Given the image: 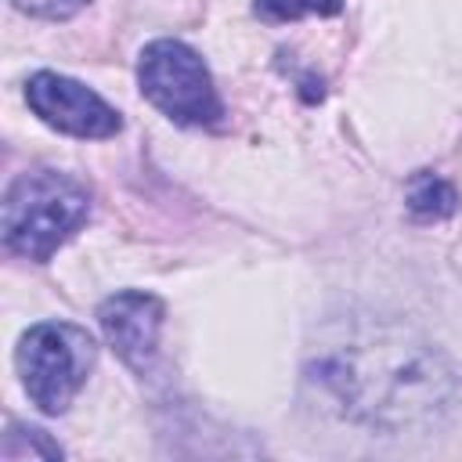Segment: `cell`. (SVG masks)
I'll use <instances>...</instances> for the list:
<instances>
[{
    "instance_id": "obj_4",
    "label": "cell",
    "mask_w": 462,
    "mask_h": 462,
    "mask_svg": "<svg viewBox=\"0 0 462 462\" xmlns=\"http://www.w3.org/2000/svg\"><path fill=\"white\" fill-rule=\"evenodd\" d=\"M137 87L152 108L180 126H217L224 116L209 65L184 40H152L137 58Z\"/></svg>"
},
{
    "instance_id": "obj_6",
    "label": "cell",
    "mask_w": 462,
    "mask_h": 462,
    "mask_svg": "<svg viewBox=\"0 0 462 462\" xmlns=\"http://www.w3.org/2000/svg\"><path fill=\"white\" fill-rule=\"evenodd\" d=\"M162 321H166V303L144 289L112 292L97 307V325H101L108 346L137 375H148L159 357Z\"/></svg>"
},
{
    "instance_id": "obj_7",
    "label": "cell",
    "mask_w": 462,
    "mask_h": 462,
    "mask_svg": "<svg viewBox=\"0 0 462 462\" xmlns=\"http://www.w3.org/2000/svg\"><path fill=\"white\" fill-rule=\"evenodd\" d=\"M404 209H408V217L419 220V224H437V220H448V217L458 209V191H455V184L444 180L440 173L419 170V173L408 177Z\"/></svg>"
},
{
    "instance_id": "obj_10",
    "label": "cell",
    "mask_w": 462,
    "mask_h": 462,
    "mask_svg": "<svg viewBox=\"0 0 462 462\" xmlns=\"http://www.w3.org/2000/svg\"><path fill=\"white\" fill-rule=\"evenodd\" d=\"M18 11L32 14V18H47V22H65L76 11H83L90 0H11Z\"/></svg>"
},
{
    "instance_id": "obj_9",
    "label": "cell",
    "mask_w": 462,
    "mask_h": 462,
    "mask_svg": "<svg viewBox=\"0 0 462 462\" xmlns=\"http://www.w3.org/2000/svg\"><path fill=\"white\" fill-rule=\"evenodd\" d=\"M263 22H296L303 14H339L343 11V0H256L253 7Z\"/></svg>"
},
{
    "instance_id": "obj_8",
    "label": "cell",
    "mask_w": 462,
    "mask_h": 462,
    "mask_svg": "<svg viewBox=\"0 0 462 462\" xmlns=\"http://www.w3.org/2000/svg\"><path fill=\"white\" fill-rule=\"evenodd\" d=\"M61 458L65 448L58 440H51L47 430L40 426H25V422H11L7 433H4V448H0V458L4 462H18V458Z\"/></svg>"
},
{
    "instance_id": "obj_1",
    "label": "cell",
    "mask_w": 462,
    "mask_h": 462,
    "mask_svg": "<svg viewBox=\"0 0 462 462\" xmlns=\"http://www.w3.org/2000/svg\"><path fill=\"white\" fill-rule=\"evenodd\" d=\"M303 372L343 419L390 433L437 422L455 393V372L426 336L368 310L328 318Z\"/></svg>"
},
{
    "instance_id": "obj_2",
    "label": "cell",
    "mask_w": 462,
    "mask_h": 462,
    "mask_svg": "<svg viewBox=\"0 0 462 462\" xmlns=\"http://www.w3.org/2000/svg\"><path fill=\"white\" fill-rule=\"evenodd\" d=\"M90 217V191L61 170L18 173L0 206L4 245L32 263H47Z\"/></svg>"
},
{
    "instance_id": "obj_5",
    "label": "cell",
    "mask_w": 462,
    "mask_h": 462,
    "mask_svg": "<svg viewBox=\"0 0 462 462\" xmlns=\"http://www.w3.org/2000/svg\"><path fill=\"white\" fill-rule=\"evenodd\" d=\"M25 101L43 126H51L65 137L105 141L123 130V116L97 90H90L87 83H79L65 72H51V69L32 72L25 79Z\"/></svg>"
},
{
    "instance_id": "obj_3",
    "label": "cell",
    "mask_w": 462,
    "mask_h": 462,
    "mask_svg": "<svg viewBox=\"0 0 462 462\" xmlns=\"http://www.w3.org/2000/svg\"><path fill=\"white\" fill-rule=\"evenodd\" d=\"M97 361V343L83 325L72 321H36L22 332L14 350V368L29 401L43 415H61L87 386Z\"/></svg>"
}]
</instances>
